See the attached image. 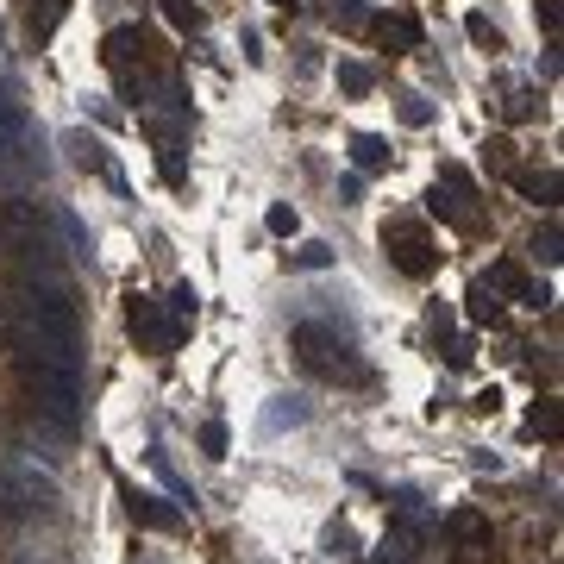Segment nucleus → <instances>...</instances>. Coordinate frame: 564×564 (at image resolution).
I'll list each match as a JSON object with an SVG mask.
<instances>
[{"label":"nucleus","mask_w":564,"mask_h":564,"mask_svg":"<svg viewBox=\"0 0 564 564\" xmlns=\"http://www.w3.org/2000/svg\"><path fill=\"white\" fill-rule=\"evenodd\" d=\"M445 539H452V546H483L489 521H483L477 508H458V514H445Z\"/></svg>","instance_id":"2eb2a0df"},{"label":"nucleus","mask_w":564,"mask_h":564,"mask_svg":"<svg viewBox=\"0 0 564 564\" xmlns=\"http://www.w3.org/2000/svg\"><path fill=\"white\" fill-rule=\"evenodd\" d=\"M145 32H138V26H113L107 38H101V57H107V69H113V76H120V69H132L138 57H145Z\"/></svg>","instance_id":"9d476101"},{"label":"nucleus","mask_w":564,"mask_h":564,"mask_svg":"<svg viewBox=\"0 0 564 564\" xmlns=\"http://www.w3.org/2000/svg\"><path fill=\"white\" fill-rule=\"evenodd\" d=\"M132 564H157V558H145V552H138V558H132Z\"/></svg>","instance_id":"58836bf2"},{"label":"nucleus","mask_w":564,"mask_h":564,"mask_svg":"<svg viewBox=\"0 0 564 564\" xmlns=\"http://www.w3.org/2000/svg\"><path fill=\"white\" fill-rule=\"evenodd\" d=\"M163 13H170V26H176V32H201V13L188 7V0H163Z\"/></svg>","instance_id":"2f4dec72"},{"label":"nucleus","mask_w":564,"mask_h":564,"mask_svg":"<svg viewBox=\"0 0 564 564\" xmlns=\"http://www.w3.org/2000/svg\"><path fill=\"white\" fill-rule=\"evenodd\" d=\"M301 420H308V402H301V395H276L264 408V439H276L282 427H301Z\"/></svg>","instance_id":"dca6fc26"},{"label":"nucleus","mask_w":564,"mask_h":564,"mask_svg":"<svg viewBox=\"0 0 564 564\" xmlns=\"http://www.w3.org/2000/svg\"><path fill=\"white\" fill-rule=\"evenodd\" d=\"M395 113H402V126H433V101H427V94H402V107H395Z\"/></svg>","instance_id":"a878e982"},{"label":"nucleus","mask_w":564,"mask_h":564,"mask_svg":"<svg viewBox=\"0 0 564 564\" xmlns=\"http://www.w3.org/2000/svg\"><path fill=\"white\" fill-rule=\"evenodd\" d=\"M533 251H539V264H558V257H564V251H558V226H552V220L533 232Z\"/></svg>","instance_id":"473e14b6"},{"label":"nucleus","mask_w":564,"mask_h":564,"mask_svg":"<svg viewBox=\"0 0 564 564\" xmlns=\"http://www.w3.org/2000/svg\"><path fill=\"white\" fill-rule=\"evenodd\" d=\"M539 26H546V32H558V0H539Z\"/></svg>","instance_id":"e433bc0d"},{"label":"nucleus","mask_w":564,"mask_h":564,"mask_svg":"<svg viewBox=\"0 0 564 564\" xmlns=\"http://www.w3.org/2000/svg\"><path fill=\"white\" fill-rule=\"evenodd\" d=\"M264 226L276 232V239H295V226H301V214H295V207H289V201H276V207H270V214H264Z\"/></svg>","instance_id":"cd10ccee"},{"label":"nucleus","mask_w":564,"mask_h":564,"mask_svg":"<svg viewBox=\"0 0 564 564\" xmlns=\"http://www.w3.org/2000/svg\"><path fill=\"white\" fill-rule=\"evenodd\" d=\"M157 170H163V182H170V188L188 182V170H182V145H176V138H163V145H157Z\"/></svg>","instance_id":"393cba45"},{"label":"nucleus","mask_w":564,"mask_h":564,"mask_svg":"<svg viewBox=\"0 0 564 564\" xmlns=\"http://www.w3.org/2000/svg\"><path fill=\"white\" fill-rule=\"evenodd\" d=\"M333 19H339V26H345V32H364V26H370V13H364V0H333Z\"/></svg>","instance_id":"c756f323"},{"label":"nucleus","mask_w":564,"mask_h":564,"mask_svg":"<svg viewBox=\"0 0 564 564\" xmlns=\"http://www.w3.org/2000/svg\"><path fill=\"white\" fill-rule=\"evenodd\" d=\"M289 345H295V358L308 364L314 376H326V383H364V358H358V345H351L345 333H333V326H320V320H295V333H289Z\"/></svg>","instance_id":"7ed1b4c3"},{"label":"nucleus","mask_w":564,"mask_h":564,"mask_svg":"<svg viewBox=\"0 0 564 564\" xmlns=\"http://www.w3.org/2000/svg\"><path fill=\"white\" fill-rule=\"evenodd\" d=\"M464 32H470V44H483V51H502V32L489 26L483 13H470V19H464Z\"/></svg>","instance_id":"c85d7f7f"},{"label":"nucleus","mask_w":564,"mask_h":564,"mask_svg":"<svg viewBox=\"0 0 564 564\" xmlns=\"http://www.w3.org/2000/svg\"><path fill=\"white\" fill-rule=\"evenodd\" d=\"M0 508L7 514H51L57 508V477L38 470V458H26V452L0 458Z\"/></svg>","instance_id":"20e7f679"},{"label":"nucleus","mask_w":564,"mask_h":564,"mask_svg":"<svg viewBox=\"0 0 564 564\" xmlns=\"http://www.w3.org/2000/svg\"><path fill=\"white\" fill-rule=\"evenodd\" d=\"M339 88L351 94V101H364V94L376 88V69H370V63H358V57H339Z\"/></svg>","instance_id":"6ab92c4d"},{"label":"nucleus","mask_w":564,"mask_h":564,"mask_svg":"<svg viewBox=\"0 0 564 564\" xmlns=\"http://www.w3.org/2000/svg\"><path fill=\"white\" fill-rule=\"evenodd\" d=\"M383 251H389V264L402 276H414V282H427L439 270V245H433L427 220H389L383 226Z\"/></svg>","instance_id":"39448f33"},{"label":"nucleus","mask_w":564,"mask_h":564,"mask_svg":"<svg viewBox=\"0 0 564 564\" xmlns=\"http://www.w3.org/2000/svg\"><path fill=\"white\" fill-rule=\"evenodd\" d=\"M120 502H126V514H132V527H151V533H176V527H182V514L163 502V496H145L138 483H120Z\"/></svg>","instance_id":"6e6552de"},{"label":"nucleus","mask_w":564,"mask_h":564,"mask_svg":"<svg viewBox=\"0 0 564 564\" xmlns=\"http://www.w3.org/2000/svg\"><path fill=\"white\" fill-rule=\"evenodd\" d=\"M370 32L383 38V44H395V51H420V26L408 13H383V19H370Z\"/></svg>","instance_id":"4468645a"},{"label":"nucleus","mask_w":564,"mask_h":564,"mask_svg":"<svg viewBox=\"0 0 564 564\" xmlns=\"http://www.w3.org/2000/svg\"><path fill=\"white\" fill-rule=\"evenodd\" d=\"M163 314H170V326H176V333H188V326H195V314H201L195 282H176V289H170V301H163Z\"/></svg>","instance_id":"a211bd4d"},{"label":"nucleus","mask_w":564,"mask_h":564,"mask_svg":"<svg viewBox=\"0 0 564 564\" xmlns=\"http://www.w3.org/2000/svg\"><path fill=\"white\" fill-rule=\"evenodd\" d=\"M489 289H496L502 301H521V308H552V289H546V282H533L514 257H502V264L489 270Z\"/></svg>","instance_id":"0eeeda50"},{"label":"nucleus","mask_w":564,"mask_h":564,"mask_svg":"<svg viewBox=\"0 0 564 564\" xmlns=\"http://www.w3.org/2000/svg\"><path fill=\"white\" fill-rule=\"evenodd\" d=\"M339 195H345V201H364V170H351V176H339Z\"/></svg>","instance_id":"c9c22d12"},{"label":"nucleus","mask_w":564,"mask_h":564,"mask_svg":"<svg viewBox=\"0 0 564 564\" xmlns=\"http://www.w3.org/2000/svg\"><path fill=\"white\" fill-rule=\"evenodd\" d=\"M351 163H358V170H383V163H389V145H383L376 132H358V138H351Z\"/></svg>","instance_id":"aec40b11"},{"label":"nucleus","mask_w":564,"mask_h":564,"mask_svg":"<svg viewBox=\"0 0 564 564\" xmlns=\"http://www.w3.org/2000/svg\"><path fill=\"white\" fill-rule=\"evenodd\" d=\"M19 383H26V402L44 427L57 439H76V420H82V370L76 364H51V358L19 351Z\"/></svg>","instance_id":"f03ea898"},{"label":"nucleus","mask_w":564,"mask_h":564,"mask_svg":"<svg viewBox=\"0 0 564 564\" xmlns=\"http://www.w3.org/2000/svg\"><path fill=\"white\" fill-rule=\"evenodd\" d=\"M533 427L546 433V445H558V402H539L533 408Z\"/></svg>","instance_id":"72a5a7b5"},{"label":"nucleus","mask_w":564,"mask_h":564,"mask_svg":"<svg viewBox=\"0 0 564 564\" xmlns=\"http://www.w3.org/2000/svg\"><path fill=\"white\" fill-rule=\"evenodd\" d=\"M126 333H132L138 351H151V358H163V351H176V345H182V333L170 326V314H163V301L145 295V289H132V295H126Z\"/></svg>","instance_id":"423d86ee"},{"label":"nucleus","mask_w":564,"mask_h":564,"mask_svg":"<svg viewBox=\"0 0 564 564\" xmlns=\"http://www.w3.org/2000/svg\"><path fill=\"white\" fill-rule=\"evenodd\" d=\"M464 314L477 320V326H502L508 301H502L496 289H489V276H477V282H470V289H464Z\"/></svg>","instance_id":"9b49d317"},{"label":"nucleus","mask_w":564,"mask_h":564,"mask_svg":"<svg viewBox=\"0 0 564 564\" xmlns=\"http://www.w3.org/2000/svg\"><path fill=\"white\" fill-rule=\"evenodd\" d=\"M414 546H420V539H408L402 527H389V533L370 546V558H364V564H414Z\"/></svg>","instance_id":"f3484780"},{"label":"nucleus","mask_w":564,"mask_h":564,"mask_svg":"<svg viewBox=\"0 0 564 564\" xmlns=\"http://www.w3.org/2000/svg\"><path fill=\"white\" fill-rule=\"evenodd\" d=\"M26 564H32V558H26Z\"/></svg>","instance_id":"ea45409f"},{"label":"nucleus","mask_w":564,"mask_h":564,"mask_svg":"<svg viewBox=\"0 0 564 564\" xmlns=\"http://www.w3.org/2000/svg\"><path fill=\"white\" fill-rule=\"evenodd\" d=\"M13 345L51 364L82 370V314L63 282H19L13 295Z\"/></svg>","instance_id":"f257e3e1"},{"label":"nucleus","mask_w":564,"mask_h":564,"mask_svg":"<svg viewBox=\"0 0 564 564\" xmlns=\"http://www.w3.org/2000/svg\"><path fill=\"white\" fill-rule=\"evenodd\" d=\"M508 182L521 188V195H527L533 207H558V170H521V163H514Z\"/></svg>","instance_id":"f8f14e48"},{"label":"nucleus","mask_w":564,"mask_h":564,"mask_svg":"<svg viewBox=\"0 0 564 564\" xmlns=\"http://www.w3.org/2000/svg\"><path fill=\"white\" fill-rule=\"evenodd\" d=\"M533 101L539 94H508V120H533Z\"/></svg>","instance_id":"f704fd0d"},{"label":"nucleus","mask_w":564,"mask_h":564,"mask_svg":"<svg viewBox=\"0 0 564 564\" xmlns=\"http://www.w3.org/2000/svg\"><path fill=\"white\" fill-rule=\"evenodd\" d=\"M226 445H232L226 420H207V427H201V452H207V458H226Z\"/></svg>","instance_id":"7c9ffc66"},{"label":"nucleus","mask_w":564,"mask_h":564,"mask_svg":"<svg viewBox=\"0 0 564 564\" xmlns=\"http://www.w3.org/2000/svg\"><path fill=\"white\" fill-rule=\"evenodd\" d=\"M63 151H69V163H76V170H94V176H107V170H113V157L101 151V138H94V132H69V138H63Z\"/></svg>","instance_id":"ddd939ff"},{"label":"nucleus","mask_w":564,"mask_h":564,"mask_svg":"<svg viewBox=\"0 0 564 564\" xmlns=\"http://www.w3.org/2000/svg\"><path fill=\"white\" fill-rule=\"evenodd\" d=\"M439 188H452L458 201H470V207H477V182H470V170H464V163H439Z\"/></svg>","instance_id":"5701e85b"},{"label":"nucleus","mask_w":564,"mask_h":564,"mask_svg":"<svg viewBox=\"0 0 564 564\" xmlns=\"http://www.w3.org/2000/svg\"><path fill=\"white\" fill-rule=\"evenodd\" d=\"M427 214L445 220V226H458V232H483V214H477V207L458 201L452 188H439V182H433V195H427Z\"/></svg>","instance_id":"1a4fd4ad"},{"label":"nucleus","mask_w":564,"mask_h":564,"mask_svg":"<svg viewBox=\"0 0 564 564\" xmlns=\"http://www.w3.org/2000/svg\"><path fill=\"white\" fill-rule=\"evenodd\" d=\"M483 170L508 182V170H514V138H502V132L489 138V145H483Z\"/></svg>","instance_id":"412c9836"},{"label":"nucleus","mask_w":564,"mask_h":564,"mask_svg":"<svg viewBox=\"0 0 564 564\" xmlns=\"http://www.w3.org/2000/svg\"><path fill=\"white\" fill-rule=\"evenodd\" d=\"M289 270H333V245H320V239H308L301 251H289Z\"/></svg>","instance_id":"b1692460"},{"label":"nucleus","mask_w":564,"mask_h":564,"mask_svg":"<svg viewBox=\"0 0 564 564\" xmlns=\"http://www.w3.org/2000/svg\"><path fill=\"white\" fill-rule=\"evenodd\" d=\"M326 558H333V564L358 558V533H351V521H333V527H326Z\"/></svg>","instance_id":"4be33fe9"},{"label":"nucleus","mask_w":564,"mask_h":564,"mask_svg":"<svg viewBox=\"0 0 564 564\" xmlns=\"http://www.w3.org/2000/svg\"><path fill=\"white\" fill-rule=\"evenodd\" d=\"M470 358H477V339H470V333H445V364L470 370Z\"/></svg>","instance_id":"bb28decb"},{"label":"nucleus","mask_w":564,"mask_h":564,"mask_svg":"<svg viewBox=\"0 0 564 564\" xmlns=\"http://www.w3.org/2000/svg\"><path fill=\"white\" fill-rule=\"evenodd\" d=\"M270 7H289V13H295V7H301V0H270Z\"/></svg>","instance_id":"4c0bfd02"}]
</instances>
